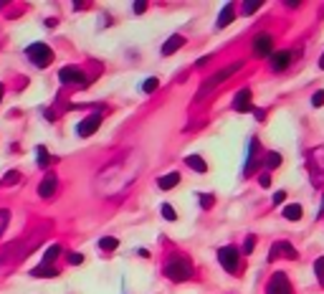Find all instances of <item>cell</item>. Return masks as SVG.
<instances>
[{
    "mask_svg": "<svg viewBox=\"0 0 324 294\" xmlns=\"http://www.w3.org/2000/svg\"><path fill=\"white\" fill-rule=\"evenodd\" d=\"M139 167H142V160L137 152H127L122 160L112 162L106 170H101L96 175V188H99V193L104 196H117L119 191H124V188L132 185V180L137 178L139 173Z\"/></svg>",
    "mask_w": 324,
    "mask_h": 294,
    "instance_id": "obj_1",
    "label": "cell"
},
{
    "mask_svg": "<svg viewBox=\"0 0 324 294\" xmlns=\"http://www.w3.org/2000/svg\"><path fill=\"white\" fill-rule=\"evenodd\" d=\"M243 69V61H233V64L231 66H226V69H221V71H215L210 79H205V84H203V87L198 89V94H195V99H205L215 87H221V84L226 81V79H231L235 71H241Z\"/></svg>",
    "mask_w": 324,
    "mask_h": 294,
    "instance_id": "obj_2",
    "label": "cell"
},
{
    "mask_svg": "<svg viewBox=\"0 0 324 294\" xmlns=\"http://www.w3.org/2000/svg\"><path fill=\"white\" fill-rule=\"evenodd\" d=\"M165 277L172 279V282H185V279L192 277V264L185 256H172L165 266Z\"/></svg>",
    "mask_w": 324,
    "mask_h": 294,
    "instance_id": "obj_3",
    "label": "cell"
},
{
    "mask_svg": "<svg viewBox=\"0 0 324 294\" xmlns=\"http://www.w3.org/2000/svg\"><path fill=\"white\" fill-rule=\"evenodd\" d=\"M26 56L31 58V64L38 66V69H46V66L53 64V51L46 44H31L26 49Z\"/></svg>",
    "mask_w": 324,
    "mask_h": 294,
    "instance_id": "obj_4",
    "label": "cell"
},
{
    "mask_svg": "<svg viewBox=\"0 0 324 294\" xmlns=\"http://www.w3.org/2000/svg\"><path fill=\"white\" fill-rule=\"evenodd\" d=\"M266 294H294L291 289V282L284 271H274L269 284H266Z\"/></svg>",
    "mask_w": 324,
    "mask_h": 294,
    "instance_id": "obj_5",
    "label": "cell"
},
{
    "mask_svg": "<svg viewBox=\"0 0 324 294\" xmlns=\"http://www.w3.org/2000/svg\"><path fill=\"white\" fill-rule=\"evenodd\" d=\"M218 261H221V266L228 271V274H235V271H238V248H235V246L218 248Z\"/></svg>",
    "mask_w": 324,
    "mask_h": 294,
    "instance_id": "obj_6",
    "label": "cell"
},
{
    "mask_svg": "<svg viewBox=\"0 0 324 294\" xmlns=\"http://www.w3.org/2000/svg\"><path fill=\"white\" fill-rule=\"evenodd\" d=\"M58 81L61 84H74V87H86V76L81 69H74V66H63L58 71Z\"/></svg>",
    "mask_w": 324,
    "mask_h": 294,
    "instance_id": "obj_7",
    "label": "cell"
},
{
    "mask_svg": "<svg viewBox=\"0 0 324 294\" xmlns=\"http://www.w3.org/2000/svg\"><path fill=\"white\" fill-rule=\"evenodd\" d=\"M278 256H286V259H299V251L289 244V241H276L269 251V261L278 259Z\"/></svg>",
    "mask_w": 324,
    "mask_h": 294,
    "instance_id": "obj_8",
    "label": "cell"
},
{
    "mask_svg": "<svg viewBox=\"0 0 324 294\" xmlns=\"http://www.w3.org/2000/svg\"><path fill=\"white\" fill-rule=\"evenodd\" d=\"M253 53L256 56H271L274 53V36L271 33H258L253 38Z\"/></svg>",
    "mask_w": 324,
    "mask_h": 294,
    "instance_id": "obj_9",
    "label": "cell"
},
{
    "mask_svg": "<svg viewBox=\"0 0 324 294\" xmlns=\"http://www.w3.org/2000/svg\"><path fill=\"white\" fill-rule=\"evenodd\" d=\"M99 124H101V112H94L92 117L81 119V124L76 127V132H79V137H92V135L99 130Z\"/></svg>",
    "mask_w": 324,
    "mask_h": 294,
    "instance_id": "obj_10",
    "label": "cell"
},
{
    "mask_svg": "<svg viewBox=\"0 0 324 294\" xmlns=\"http://www.w3.org/2000/svg\"><path fill=\"white\" fill-rule=\"evenodd\" d=\"M291 58H294V53H291V51H276V53H271V56H269L271 71H284V69H289Z\"/></svg>",
    "mask_w": 324,
    "mask_h": 294,
    "instance_id": "obj_11",
    "label": "cell"
},
{
    "mask_svg": "<svg viewBox=\"0 0 324 294\" xmlns=\"http://www.w3.org/2000/svg\"><path fill=\"white\" fill-rule=\"evenodd\" d=\"M233 109L235 112H251L253 104H251V89H241L238 94L233 97Z\"/></svg>",
    "mask_w": 324,
    "mask_h": 294,
    "instance_id": "obj_12",
    "label": "cell"
},
{
    "mask_svg": "<svg viewBox=\"0 0 324 294\" xmlns=\"http://www.w3.org/2000/svg\"><path fill=\"white\" fill-rule=\"evenodd\" d=\"M56 185H58V178H56L53 173H48L46 178L41 180V185H38V196H41V198H51V196L56 193Z\"/></svg>",
    "mask_w": 324,
    "mask_h": 294,
    "instance_id": "obj_13",
    "label": "cell"
},
{
    "mask_svg": "<svg viewBox=\"0 0 324 294\" xmlns=\"http://www.w3.org/2000/svg\"><path fill=\"white\" fill-rule=\"evenodd\" d=\"M183 44H185V38L183 36H170L167 41H165V46H162V56H172V53H175L178 49H183Z\"/></svg>",
    "mask_w": 324,
    "mask_h": 294,
    "instance_id": "obj_14",
    "label": "cell"
},
{
    "mask_svg": "<svg viewBox=\"0 0 324 294\" xmlns=\"http://www.w3.org/2000/svg\"><path fill=\"white\" fill-rule=\"evenodd\" d=\"M178 183H180V173H167V175L157 178V188H160V191H172Z\"/></svg>",
    "mask_w": 324,
    "mask_h": 294,
    "instance_id": "obj_15",
    "label": "cell"
},
{
    "mask_svg": "<svg viewBox=\"0 0 324 294\" xmlns=\"http://www.w3.org/2000/svg\"><path fill=\"white\" fill-rule=\"evenodd\" d=\"M233 18H235V5H233V3H226V8H223L221 15H218V28L231 26V23H233Z\"/></svg>",
    "mask_w": 324,
    "mask_h": 294,
    "instance_id": "obj_16",
    "label": "cell"
},
{
    "mask_svg": "<svg viewBox=\"0 0 324 294\" xmlns=\"http://www.w3.org/2000/svg\"><path fill=\"white\" fill-rule=\"evenodd\" d=\"M256 152H258V140L253 137L251 145H248V160H246V167H243V175H251V170L256 167Z\"/></svg>",
    "mask_w": 324,
    "mask_h": 294,
    "instance_id": "obj_17",
    "label": "cell"
},
{
    "mask_svg": "<svg viewBox=\"0 0 324 294\" xmlns=\"http://www.w3.org/2000/svg\"><path fill=\"white\" fill-rule=\"evenodd\" d=\"M185 165L190 167V170H195V173H208V165H205V160L200 155H187Z\"/></svg>",
    "mask_w": 324,
    "mask_h": 294,
    "instance_id": "obj_18",
    "label": "cell"
},
{
    "mask_svg": "<svg viewBox=\"0 0 324 294\" xmlns=\"http://www.w3.org/2000/svg\"><path fill=\"white\" fill-rule=\"evenodd\" d=\"M31 277H41V279H53V277H58V269H53V266H38V269H31Z\"/></svg>",
    "mask_w": 324,
    "mask_h": 294,
    "instance_id": "obj_19",
    "label": "cell"
},
{
    "mask_svg": "<svg viewBox=\"0 0 324 294\" xmlns=\"http://www.w3.org/2000/svg\"><path fill=\"white\" fill-rule=\"evenodd\" d=\"M301 216H304V208H301L299 203H289V205H284V218H286V221H299Z\"/></svg>",
    "mask_w": 324,
    "mask_h": 294,
    "instance_id": "obj_20",
    "label": "cell"
},
{
    "mask_svg": "<svg viewBox=\"0 0 324 294\" xmlns=\"http://www.w3.org/2000/svg\"><path fill=\"white\" fill-rule=\"evenodd\" d=\"M58 254H61V246H58V244H51V246L46 248V254H43L41 264H43V266H51V264L58 259Z\"/></svg>",
    "mask_w": 324,
    "mask_h": 294,
    "instance_id": "obj_21",
    "label": "cell"
},
{
    "mask_svg": "<svg viewBox=\"0 0 324 294\" xmlns=\"http://www.w3.org/2000/svg\"><path fill=\"white\" fill-rule=\"evenodd\" d=\"M119 246V241L114 239V236H104V239H99V248H104V251H114Z\"/></svg>",
    "mask_w": 324,
    "mask_h": 294,
    "instance_id": "obj_22",
    "label": "cell"
},
{
    "mask_svg": "<svg viewBox=\"0 0 324 294\" xmlns=\"http://www.w3.org/2000/svg\"><path fill=\"white\" fill-rule=\"evenodd\" d=\"M36 157H38V165H41V167H48V150H46V145H38Z\"/></svg>",
    "mask_w": 324,
    "mask_h": 294,
    "instance_id": "obj_23",
    "label": "cell"
},
{
    "mask_svg": "<svg viewBox=\"0 0 324 294\" xmlns=\"http://www.w3.org/2000/svg\"><path fill=\"white\" fill-rule=\"evenodd\" d=\"M314 274H317V282L324 287V256H319V259L314 261Z\"/></svg>",
    "mask_w": 324,
    "mask_h": 294,
    "instance_id": "obj_24",
    "label": "cell"
},
{
    "mask_svg": "<svg viewBox=\"0 0 324 294\" xmlns=\"http://www.w3.org/2000/svg\"><path fill=\"white\" fill-rule=\"evenodd\" d=\"M278 165H281V155H278V152H269L266 155V167H269V170H276Z\"/></svg>",
    "mask_w": 324,
    "mask_h": 294,
    "instance_id": "obj_25",
    "label": "cell"
},
{
    "mask_svg": "<svg viewBox=\"0 0 324 294\" xmlns=\"http://www.w3.org/2000/svg\"><path fill=\"white\" fill-rule=\"evenodd\" d=\"M157 84H160V81H157L155 76H149V79H144V81H142V92H144V94H152V92L157 89Z\"/></svg>",
    "mask_w": 324,
    "mask_h": 294,
    "instance_id": "obj_26",
    "label": "cell"
},
{
    "mask_svg": "<svg viewBox=\"0 0 324 294\" xmlns=\"http://www.w3.org/2000/svg\"><path fill=\"white\" fill-rule=\"evenodd\" d=\"M160 211H162V218H165V221H175V218H178V213L172 211V205H170V203H162Z\"/></svg>",
    "mask_w": 324,
    "mask_h": 294,
    "instance_id": "obj_27",
    "label": "cell"
},
{
    "mask_svg": "<svg viewBox=\"0 0 324 294\" xmlns=\"http://www.w3.org/2000/svg\"><path fill=\"white\" fill-rule=\"evenodd\" d=\"M258 8H261V3H258V0H248V3L241 8V13H243V15H251V13H256Z\"/></svg>",
    "mask_w": 324,
    "mask_h": 294,
    "instance_id": "obj_28",
    "label": "cell"
},
{
    "mask_svg": "<svg viewBox=\"0 0 324 294\" xmlns=\"http://www.w3.org/2000/svg\"><path fill=\"white\" fill-rule=\"evenodd\" d=\"M15 183H20V173H18V170H10V173H5V178H3V185H15Z\"/></svg>",
    "mask_w": 324,
    "mask_h": 294,
    "instance_id": "obj_29",
    "label": "cell"
},
{
    "mask_svg": "<svg viewBox=\"0 0 324 294\" xmlns=\"http://www.w3.org/2000/svg\"><path fill=\"white\" fill-rule=\"evenodd\" d=\"M198 200H200V205H203V208H213L215 196H210V193H205V196H203V193H200V196H198Z\"/></svg>",
    "mask_w": 324,
    "mask_h": 294,
    "instance_id": "obj_30",
    "label": "cell"
},
{
    "mask_svg": "<svg viewBox=\"0 0 324 294\" xmlns=\"http://www.w3.org/2000/svg\"><path fill=\"white\" fill-rule=\"evenodd\" d=\"M8 221H10V211H0V236H3V231H5V226H8Z\"/></svg>",
    "mask_w": 324,
    "mask_h": 294,
    "instance_id": "obj_31",
    "label": "cell"
},
{
    "mask_svg": "<svg viewBox=\"0 0 324 294\" xmlns=\"http://www.w3.org/2000/svg\"><path fill=\"white\" fill-rule=\"evenodd\" d=\"M253 248H256V236H248L243 244V254H253Z\"/></svg>",
    "mask_w": 324,
    "mask_h": 294,
    "instance_id": "obj_32",
    "label": "cell"
},
{
    "mask_svg": "<svg viewBox=\"0 0 324 294\" xmlns=\"http://www.w3.org/2000/svg\"><path fill=\"white\" fill-rule=\"evenodd\" d=\"M312 104H314V107H324V92H314L312 94Z\"/></svg>",
    "mask_w": 324,
    "mask_h": 294,
    "instance_id": "obj_33",
    "label": "cell"
},
{
    "mask_svg": "<svg viewBox=\"0 0 324 294\" xmlns=\"http://www.w3.org/2000/svg\"><path fill=\"white\" fill-rule=\"evenodd\" d=\"M286 200V193L284 191H278V193H274V205H278V203H284Z\"/></svg>",
    "mask_w": 324,
    "mask_h": 294,
    "instance_id": "obj_34",
    "label": "cell"
},
{
    "mask_svg": "<svg viewBox=\"0 0 324 294\" xmlns=\"http://www.w3.org/2000/svg\"><path fill=\"white\" fill-rule=\"evenodd\" d=\"M81 261H84L81 254H69V264H81Z\"/></svg>",
    "mask_w": 324,
    "mask_h": 294,
    "instance_id": "obj_35",
    "label": "cell"
},
{
    "mask_svg": "<svg viewBox=\"0 0 324 294\" xmlns=\"http://www.w3.org/2000/svg\"><path fill=\"white\" fill-rule=\"evenodd\" d=\"M147 10V3H142V0H137L135 3V13H144Z\"/></svg>",
    "mask_w": 324,
    "mask_h": 294,
    "instance_id": "obj_36",
    "label": "cell"
},
{
    "mask_svg": "<svg viewBox=\"0 0 324 294\" xmlns=\"http://www.w3.org/2000/svg\"><path fill=\"white\" fill-rule=\"evenodd\" d=\"M258 183H261L264 188H269V185H271V178H269V175H261V178H258Z\"/></svg>",
    "mask_w": 324,
    "mask_h": 294,
    "instance_id": "obj_37",
    "label": "cell"
},
{
    "mask_svg": "<svg viewBox=\"0 0 324 294\" xmlns=\"http://www.w3.org/2000/svg\"><path fill=\"white\" fill-rule=\"evenodd\" d=\"M319 69H322V71H324V53H322V56H319Z\"/></svg>",
    "mask_w": 324,
    "mask_h": 294,
    "instance_id": "obj_38",
    "label": "cell"
},
{
    "mask_svg": "<svg viewBox=\"0 0 324 294\" xmlns=\"http://www.w3.org/2000/svg\"><path fill=\"white\" fill-rule=\"evenodd\" d=\"M0 99H3V84H0Z\"/></svg>",
    "mask_w": 324,
    "mask_h": 294,
    "instance_id": "obj_39",
    "label": "cell"
}]
</instances>
